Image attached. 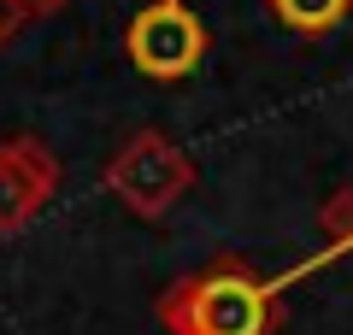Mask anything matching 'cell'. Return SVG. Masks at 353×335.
<instances>
[{
    "label": "cell",
    "instance_id": "obj_1",
    "mask_svg": "<svg viewBox=\"0 0 353 335\" xmlns=\"http://www.w3.org/2000/svg\"><path fill=\"white\" fill-rule=\"evenodd\" d=\"M159 323L171 335H271L277 294L248 265H206L159 294Z\"/></svg>",
    "mask_w": 353,
    "mask_h": 335
},
{
    "label": "cell",
    "instance_id": "obj_2",
    "mask_svg": "<svg viewBox=\"0 0 353 335\" xmlns=\"http://www.w3.org/2000/svg\"><path fill=\"white\" fill-rule=\"evenodd\" d=\"M101 183H106V194H118L136 218H165L176 200L189 194L194 165H189V153L176 148V141H165L159 130H136V136L106 159Z\"/></svg>",
    "mask_w": 353,
    "mask_h": 335
},
{
    "label": "cell",
    "instance_id": "obj_3",
    "mask_svg": "<svg viewBox=\"0 0 353 335\" xmlns=\"http://www.w3.org/2000/svg\"><path fill=\"white\" fill-rule=\"evenodd\" d=\"M124 53L153 83H183L206 59V24L189 12V0H153V6H141L130 18Z\"/></svg>",
    "mask_w": 353,
    "mask_h": 335
},
{
    "label": "cell",
    "instance_id": "obj_4",
    "mask_svg": "<svg viewBox=\"0 0 353 335\" xmlns=\"http://www.w3.org/2000/svg\"><path fill=\"white\" fill-rule=\"evenodd\" d=\"M59 194V159L41 136L0 141V236H18L36 223V212Z\"/></svg>",
    "mask_w": 353,
    "mask_h": 335
},
{
    "label": "cell",
    "instance_id": "obj_5",
    "mask_svg": "<svg viewBox=\"0 0 353 335\" xmlns=\"http://www.w3.org/2000/svg\"><path fill=\"white\" fill-rule=\"evenodd\" d=\"M271 6V18L289 30H301V36H318V30H336L341 18L353 12V0H265Z\"/></svg>",
    "mask_w": 353,
    "mask_h": 335
},
{
    "label": "cell",
    "instance_id": "obj_6",
    "mask_svg": "<svg viewBox=\"0 0 353 335\" xmlns=\"http://www.w3.org/2000/svg\"><path fill=\"white\" fill-rule=\"evenodd\" d=\"M318 230H324L330 253H336V247H353V188H341V194L324 200V212H318Z\"/></svg>",
    "mask_w": 353,
    "mask_h": 335
},
{
    "label": "cell",
    "instance_id": "obj_7",
    "mask_svg": "<svg viewBox=\"0 0 353 335\" xmlns=\"http://www.w3.org/2000/svg\"><path fill=\"white\" fill-rule=\"evenodd\" d=\"M18 24H30V18H24V6H18V0H0V48H6V41L18 36Z\"/></svg>",
    "mask_w": 353,
    "mask_h": 335
},
{
    "label": "cell",
    "instance_id": "obj_8",
    "mask_svg": "<svg viewBox=\"0 0 353 335\" xmlns=\"http://www.w3.org/2000/svg\"><path fill=\"white\" fill-rule=\"evenodd\" d=\"M24 6V18H53V12H65L71 0H18Z\"/></svg>",
    "mask_w": 353,
    "mask_h": 335
}]
</instances>
